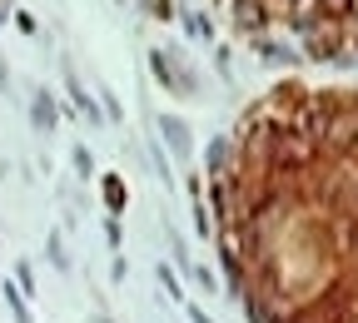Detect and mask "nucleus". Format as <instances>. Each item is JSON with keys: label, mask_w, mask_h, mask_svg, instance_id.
Returning a JSON list of instances; mask_svg holds the SVG:
<instances>
[{"label": "nucleus", "mask_w": 358, "mask_h": 323, "mask_svg": "<svg viewBox=\"0 0 358 323\" xmlns=\"http://www.w3.org/2000/svg\"><path fill=\"white\" fill-rule=\"evenodd\" d=\"M224 15L264 50L284 45L299 60L358 65V0H219Z\"/></svg>", "instance_id": "nucleus-1"}]
</instances>
